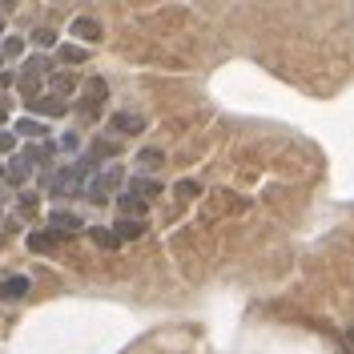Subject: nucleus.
Segmentation results:
<instances>
[{
    "label": "nucleus",
    "instance_id": "obj_1",
    "mask_svg": "<svg viewBox=\"0 0 354 354\" xmlns=\"http://www.w3.org/2000/svg\"><path fill=\"white\" fill-rule=\"evenodd\" d=\"M88 169H93V157L77 161V165H65L61 174L53 177V194H57V198H68V194H85V177H88Z\"/></svg>",
    "mask_w": 354,
    "mask_h": 354
},
{
    "label": "nucleus",
    "instance_id": "obj_2",
    "mask_svg": "<svg viewBox=\"0 0 354 354\" xmlns=\"http://www.w3.org/2000/svg\"><path fill=\"white\" fill-rule=\"evenodd\" d=\"M117 185H121V169L113 165V169H105V174L88 177V181H85V198H88V201H97V205H101V201L109 198L113 189H117Z\"/></svg>",
    "mask_w": 354,
    "mask_h": 354
},
{
    "label": "nucleus",
    "instance_id": "obj_3",
    "mask_svg": "<svg viewBox=\"0 0 354 354\" xmlns=\"http://www.w3.org/2000/svg\"><path fill=\"white\" fill-rule=\"evenodd\" d=\"M105 97H109V85H105L101 77H88L85 88H81V113H85V117H93V113L105 105Z\"/></svg>",
    "mask_w": 354,
    "mask_h": 354
},
{
    "label": "nucleus",
    "instance_id": "obj_4",
    "mask_svg": "<svg viewBox=\"0 0 354 354\" xmlns=\"http://www.w3.org/2000/svg\"><path fill=\"white\" fill-rule=\"evenodd\" d=\"M68 32H73L77 41H85V44H97V41H101V32H105V28H101V24L93 21V17H77Z\"/></svg>",
    "mask_w": 354,
    "mask_h": 354
},
{
    "label": "nucleus",
    "instance_id": "obj_5",
    "mask_svg": "<svg viewBox=\"0 0 354 354\" xmlns=\"http://www.w3.org/2000/svg\"><path fill=\"white\" fill-rule=\"evenodd\" d=\"M109 129L121 133V137H133V133L145 129V121H141L137 113H113V117H109Z\"/></svg>",
    "mask_w": 354,
    "mask_h": 354
},
{
    "label": "nucleus",
    "instance_id": "obj_6",
    "mask_svg": "<svg viewBox=\"0 0 354 354\" xmlns=\"http://www.w3.org/2000/svg\"><path fill=\"white\" fill-rule=\"evenodd\" d=\"M24 294H28V278L24 274H12V278L0 282V302H21Z\"/></svg>",
    "mask_w": 354,
    "mask_h": 354
},
{
    "label": "nucleus",
    "instance_id": "obj_7",
    "mask_svg": "<svg viewBox=\"0 0 354 354\" xmlns=\"http://www.w3.org/2000/svg\"><path fill=\"white\" fill-rule=\"evenodd\" d=\"M48 225H53V234L61 238V234H73V230L81 225V218L68 214V209H53V214H48Z\"/></svg>",
    "mask_w": 354,
    "mask_h": 354
},
{
    "label": "nucleus",
    "instance_id": "obj_8",
    "mask_svg": "<svg viewBox=\"0 0 354 354\" xmlns=\"http://www.w3.org/2000/svg\"><path fill=\"white\" fill-rule=\"evenodd\" d=\"M125 194L149 201V198H157V194H161V185H157L153 177H129V189H125Z\"/></svg>",
    "mask_w": 354,
    "mask_h": 354
},
{
    "label": "nucleus",
    "instance_id": "obj_9",
    "mask_svg": "<svg viewBox=\"0 0 354 354\" xmlns=\"http://www.w3.org/2000/svg\"><path fill=\"white\" fill-rule=\"evenodd\" d=\"M28 109L44 113V117H61V113H65V101H61V97H37V101H28Z\"/></svg>",
    "mask_w": 354,
    "mask_h": 354
},
{
    "label": "nucleus",
    "instance_id": "obj_10",
    "mask_svg": "<svg viewBox=\"0 0 354 354\" xmlns=\"http://www.w3.org/2000/svg\"><path fill=\"white\" fill-rule=\"evenodd\" d=\"M32 174V165H28V161H24L21 153L12 157V161H8V165H4V181H12V185H21L24 177Z\"/></svg>",
    "mask_w": 354,
    "mask_h": 354
},
{
    "label": "nucleus",
    "instance_id": "obj_11",
    "mask_svg": "<svg viewBox=\"0 0 354 354\" xmlns=\"http://www.w3.org/2000/svg\"><path fill=\"white\" fill-rule=\"evenodd\" d=\"M113 234H117V242H125V238H141V234H145V225H141L137 218H121Z\"/></svg>",
    "mask_w": 354,
    "mask_h": 354
},
{
    "label": "nucleus",
    "instance_id": "obj_12",
    "mask_svg": "<svg viewBox=\"0 0 354 354\" xmlns=\"http://www.w3.org/2000/svg\"><path fill=\"white\" fill-rule=\"evenodd\" d=\"M12 133H17V137H44L48 129H44V121H37V117H21Z\"/></svg>",
    "mask_w": 354,
    "mask_h": 354
},
{
    "label": "nucleus",
    "instance_id": "obj_13",
    "mask_svg": "<svg viewBox=\"0 0 354 354\" xmlns=\"http://www.w3.org/2000/svg\"><path fill=\"white\" fill-rule=\"evenodd\" d=\"M57 61H61V65H81V61H85V48H81V44H61V48H57Z\"/></svg>",
    "mask_w": 354,
    "mask_h": 354
},
{
    "label": "nucleus",
    "instance_id": "obj_14",
    "mask_svg": "<svg viewBox=\"0 0 354 354\" xmlns=\"http://www.w3.org/2000/svg\"><path fill=\"white\" fill-rule=\"evenodd\" d=\"M137 165H141V169H161V165H165V153H161V149H141V153H137Z\"/></svg>",
    "mask_w": 354,
    "mask_h": 354
},
{
    "label": "nucleus",
    "instance_id": "obj_15",
    "mask_svg": "<svg viewBox=\"0 0 354 354\" xmlns=\"http://www.w3.org/2000/svg\"><path fill=\"white\" fill-rule=\"evenodd\" d=\"M117 205H121V214H133L137 221H141V214H145V201L133 198V194H121V198H117Z\"/></svg>",
    "mask_w": 354,
    "mask_h": 354
},
{
    "label": "nucleus",
    "instance_id": "obj_16",
    "mask_svg": "<svg viewBox=\"0 0 354 354\" xmlns=\"http://www.w3.org/2000/svg\"><path fill=\"white\" fill-rule=\"evenodd\" d=\"M57 245V234H28V250L32 254H48Z\"/></svg>",
    "mask_w": 354,
    "mask_h": 354
},
{
    "label": "nucleus",
    "instance_id": "obj_17",
    "mask_svg": "<svg viewBox=\"0 0 354 354\" xmlns=\"http://www.w3.org/2000/svg\"><path fill=\"white\" fill-rule=\"evenodd\" d=\"M48 68H53V61H48V57H41V53L24 61V73H28V77H37V73H48Z\"/></svg>",
    "mask_w": 354,
    "mask_h": 354
},
{
    "label": "nucleus",
    "instance_id": "obj_18",
    "mask_svg": "<svg viewBox=\"0 0 354 354\" xmlns=\"http://www.w3.org/2000/svg\"><path fill=\"white\" fill-rule=\"evenodd\" d=\"M48 85L57 88V93H73V88H77V81H73L68 73H53V77H48Z\"/></svg>",
    "mask_w": 354,
    "mask_h": 354
},
{
    "label": "nucleus",
    "instance_id": "obj_19",
    "mask_svg": "<svg viewBox=\"0 0 354 354\" xmlns=\"http://www.w3.org/2000/svg\"><path fill=\"white\" fill-rule=\"evenodd\" d=\"M32 44H41V48H53V44H57V32H53V28H37V32H32Z\"/></svg>",
    "mask_w": 354,
    "mask_h": 354
},
{
    "label": "nucleus",
    "instance_id": "obj_20",
    "mask_svg": "<svg viewBox=\"0 0 354 354\" xmlns=\"http://www.w3.org/2000/svg\"><path fill=\"white\" fill-rule=\"evenodd\" d=\"M0 53H4V57H21V53H24V41H21V37H8V41L0 44Z\"/></svg>",
    "mask_w": 354,
    "mask_h": 354
},
{
    "label": "nucleus",
    "instance_id": "obj_21",
    "mask_svg": "<svg viewBox=\"0 0 354 354\" xmlns=\"http://www.w3.org/2000/svg\"><path fill=\"white\" fill-rule=\"evenodd\" d=\"M12 149H17V133L0 129V153H12Z\"/></svg>",
    "mask_w": 354,
    "mask_h": 354
},
{
    "label": "nucleus",
    "instance_id": "obj_22",
    "mask_svg": "<svg viewBox=\"0 0 354 354\" xmlns=\"http://www.w3.org/2000/svg\"><path fill=\"white\" fill-rule=\"evenodd\" d=\"M93 242L97 245H117V234H113V230H93Z\"/></svg>",
    "mask_w": 354,
    "mask_h": 354
},
{
    "label": "nucleus",
    "instance_id": "obj_23",
    "mask_svg": "<svg viewBox=\"0 0 354 354\" xmlns=\"http://www.w3.org/2000/svg\"><path fill=\"white\" fill-rule=\"evenodd\" d=\"M177 194H181V198H194V194H198V181H181Z\"/></svg>",
    "mask_w": 354,
    "mask_h": 354
},
{
    "label": "nucleus",
    "instance_id": "obj_24",
    "mask_svg": "<svg viewBox=\"0 0 354 354\" xmlns=\"http://www.w3.org/2000/svg\"><path fill=\"white\" fill-rule=\"evenodd\" d=\"M346 342H351V351H354V326H351V330H346Z\"/></svg>",
    "mask_w": 354,
    "mask_h": 354
},
{
    "label": "nucleus",
    "instance_id": "obj_25",
    "mask_svg": "<svg viewBox=\"0 0 354 354\" xmlns=\"http://www.w3.org/2000/svg\"><path fill=\"white\" fill-rule=\"evenodd\" d=\"M4 117H8V109H4V105H0V125H4Z\"/></svg>",
    "mask_w": 354,
    "mask_h": 354
},
{
    "label": "nucleus",
    "instance_id": "obj_26",
    "mask_svg": "<svg viewBox=\"0 0 354 354\" xmlns=\"http://www.w3.org/2000/svg\"><path fill=\"white\" fill-rule=\"evenodd\" d=\"M0 65H4V53H0Z\"/></svg>",
    "mask_w": 354,
    "mask_h": 354
},
{
    "label": "nucleus",
    "instance_id": "obj_27",
    "mask_svg": "<svg viewBox=\"0 0 354 354\" xmlns=\"http://www.w3.org/2000/svg\"><path fill=\"white\" fill-rule=\"evenodd\" d=\"M0 28H4V24H0Z\"/></svg>",
    "mask_w": 354,
    "mask_h": 354
}]
</instances>
